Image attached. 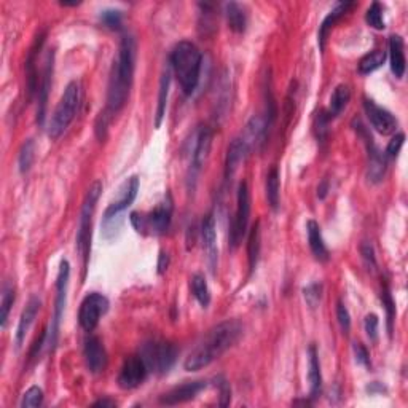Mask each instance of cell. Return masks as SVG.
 Wrapping results in <instances>:
<instances>
[{"instance_id":"7","label":"cell","mask_w":408,"mask_h":408,"mask_svg":"<svg viewBox=\"0 0 408 408\" xmlns=\"http://www.w3.org/2000/svg\"><path fill=\"white\" fill-rule=\"evenodd\" d=\"M69 277H71V267H69L67 260H63L61 267H59L58 280H56V302H54V315L52 317V322H49V328L47 332V345L49 346V350H53L58 343L59 326H61L64 310H66Z\"/></svg>"},{"instance_id":"47","label":"cell","mask_w":408,"mask_h":408,"mask_svg":"<svg viewBox=\"0 0 408 408\" xmlns=\"http://www.w3.org/2000/svg\"><path fill=\"white\" fill-rule=\"evenodd\" d=\"M168 267H169V256H168V252L161 251L160 258H158V273L163 275V273L168 270Z\"/></svg>"},{"instance_id":"34","label":"cell","mask_w":408,"mask_h":408,"mask_svg":"<svg viewBox=\"0 0 408 408\" xmlns=\"http://www.w3.org/2000/svg\"><path fill=\"white\" fill-rule=\"evenodd\" d=\"M14 303V287L10 282H5L2 287V302H0V326L7 327L8 315Z\"/></svg>"},{"instance_id":"44","label":"cell","mask_w":408,"mask_h":408,"mask_svg":"<svg viewBox=\"0 0 408 408\" xmlns=\"http://www.w3.org/2000/svg\"><path fill=\"white\" fill-rule=\"evenodd\" d=\"M361 253H362V258H364L368 270L375 271L376 270V257H375V251H373L372 245L364 242V245L361 246Z\"/></svg>"},{"instance_id":"16","label":"cell","mask_w":408,"mask_h":408,"mask_svg":"<svg viewBox=\"0 0 408 408\" xmlns=\"http://www.w3.org/2000/svg\"><path fill=\"white\" fill-rule=\"evenodd\" d=\"M201 240H203V247L206 251L209 265H211L212 271L216 270L217 267V233H216V217L214 214H207L204 217L201 223Z\"/></svg>"},{"instance_id":"31","label":"cell","mask_w":408,"mask_h":408,"mask_svg":"<svg viewBox=\"0 0 408 408\" xmlns=\"http://www.w3.org/2000/svg\"><path fill=\"white\" fill-rule=\"evenodd\" d=\"M281 183H280V171L276 166L270 169L267 176V200L273 211H277L281 200Z\"/></svg>"},{"instance_id":"33","label":"cell","mask_w":408,"mask_h":408,"mask_svg":"<svg viewBox=\"0 0 408 408\" xmlns=\"http://www.w3.org/2000/svg\"><path fill=\"white\" fill-rule=\"evenodd\" d=\"M190 288L198 303H200L203 308H207L209 303H211V291H209L206 277H204L201 273H195V275L190 277Z\"/></svg>"},{"instance_id":"40","label":"cell","mask_w":408,"mask_h":408,"mask_svg":"<svg viewBox=\"0 0 408 408\" xmlns=\"http://www.w3.org/2000/svg\"><path fill=\"white\" fill-rule=\"evenodd\" d=\"M101 21L106 27L112 29V31H118L122 27L123 14L120 10H104L101 13Z\"/></svg>"},{"instance_id":"8","label":"cell","mask_w":408,"mask_h":408,"mask_svg":"<svg viewBox=\"0 0 408 408\" xmlns=\"http://www.w3.org/2000/svg\"><path fill=\"white\" fill-rule=\"evenodd\" d=\"M249 217H251V192H249L247 182L242 181L238 187L236 195V212L230 228V246L236 249L241 245L242 238L246 236L249 227Z\"/></svg>"},{"instance_id":"35","label":"cell","mask_w":408,"mask_h":408,"mask_svg":"<svg viewBox=\"0 0 408 408\" xmlns=\"http://www.w3.org/2000/svg\"><path fill=\"white\" fill-rule=\"evenodd\" d=\"M34 158H36V142H34L32 139H27V141L23 144L21 150H19V155H18L19 171L23 174L27 172L32 166Z\"/></svg>"},{"instance_id":"37","label":"cell","mask_w":408,"mask_h":408,"mask_svg":"<svg viewBox=\"0 0 408 408\" xmlns=\"http://www.w3.org/2000/svg\"><path fill=\"white\" fill-rule=\"evenodd\" d=\"M365 21H367L368 26L373 27V29H376V31H383V29L386 27L385 19H383V7H381V3L373 2L370 5V8L367 10Z\"/></svg>"},{"instance_id":"10","label":"cell","mask_w":408,"mask_h":408,"mask_svg":"<svg viewBox=\"0 0 408 408\" xmlns=\"http://www.w3.org/2000/svg\"><path fill=\"white\" fill-rule=\"evenodd\" d=\"M148 373H150V370H148L146 361L142 359L141 354L129 356L124 359L120 373H118V386L126 391L136 389L147 380Z\"/></svg>"},{"instance_id":"48","label":"cell","mask_w":408,"mask_h":408,"mask_svg":"<svg viewBox=\"0 0 408 408\" xmlns=\"http://www.w3.org/2000/svg\"><path fill=\"white\" fill-rule=\"evenodd\" d=\"M367 391L370 392V394H378V392H386V387L380 385L378 381H375V383H370V385L367 386Z\"/></svg>"},{"instance_id":"38","label":"cell","mask_w":408,"mask_h":408,"mask_svg":"<svg viewBox=\"0 0 408 408\" xmlns=\"http://www.w3.org/2000/svg\"><path fill=\"white\" fill-rule=\"evenodd\" d=\"M303 297H305V302L306 305L311 308V310H315L319 305L321 302V297H322V284L321 282H313V284L306 286L303 288Z\"/></svg>"},{"instance_id":"18","label":"cell","mask_w":408,"mask_h":408,"mask_svg":"<svg viewBox=\"0 0 408 408\" xmlns=\"http://www.w3.org/2000/svg\"><path fill=\"white\" fill-rule=\"evenodd\" d=\"M211 144H212V131L204 126L198 131L195 148H193V155H192L193 176H196V172L200 171V169L204 166V163H206L209 152H211Z\"/></svg>"},{"instance_id":"46","label":"cell","mask_w":408,"mask_h":408,"mask_svg":"<svg viewBox=\"0 0 408 408\" xmlns=\"http://www.w3.org/2000/svg\"><path fill=\"white\" fill-rule=\"evenodd\" d=\"M352 350H354V356H356L357 364L370 367V356H368L367 348L362 345V343H354V345H352Z\"/></svg>"},{"instance_id":"9","label":"cell","mask_w":408,"mask_h":408,"mask_svg":"<svg viewBox=\"0 0 408 408\" xmlns=\"http://www.w3.org/2000/svg\"><path fill=\"white\" fill-rule=\"evenodd\" d=\"M109 311V300L99 292H91L83 298L78 310V322L84 332H93L99 326L101 317Z\"/></svg>"},{"instance_id":"22","label":"cell","mask_w":408,"mask_h":408,"mask_svg":"<svg viewBox=\"0 0 408 408\" xmlns=\"http://www.w3.org/2000/svg\"><path fill=\"white\" fill-rule=\"evenodd\" d=\"M354 5H356L354 2H338L335 5V8H333L332 12L324 18V21H322V24L319 26V32H317V43H319L321 52H324L326 49V41L328 34H330L333 26L338 23V19L345 16V14L350 12V8L354 7Z\"/></svg>"},{"instance_id":"15","label":"cell","mask_w":408,"mask_h":408,"mask_svg":"<svg viewBox=\"0 0 408 408\" xmlns=\"http://www.w3.org/2000/svg\"><path fill=\"white\" fill-rule=\"evenodd\" d=\"M84 362L91 373H101L107 367L106 348L98 337H89L84 341Z\"/></svg>"},{"instance_id":"24","label":"cell","mask_w":408,"mask_h":408,"mask_svg":"<svg viewBox=\"0 0 408 408\" xmlns=\"http://www.w3.org/2000/svg\"><path fill=\"white\" fill-rule=\"evenodd\" d=\"M308 381H310V397L316 399L321 394L322 375H321V362L317 356L315 345L308 348Z\"/></svg>"},{"instance_id":"25","label":"cell","mask_w":408,"mask_h":408,"mask_svg":"<svg viewBox=\"0 0 408 408\" xmlns=\"http://www.w3.org/2000/svg\"><path fill=\"white\" fill-rule=\"evenodd\" d=\"M306 233H308V245H310L313 256H315L316 260L327 262L330 256H328V249L324 242V238H322L319 223L316 220H308Z\"/></svg>"},{"instance_id":"6","label":"cell","mask_w":408,"mask_h":408,"mask_svg":"<svg viewBox=\"0 0 408 408\" xmlns=\"http://www.w3.org/2000/svg\"><path fill=\"white\" fill-rule=\"evenodd\" d=\"M142 359L146 361L148 370L153 373H168L177 359V350L172 343L166 340H150L141 348Z\"/></svg>"},{"instance_id":"21","label":"cell","mask_w":408,"mask_h":408,"mask_svg":"<svg viewBox=\"0 0 408 408\" xmlns=\"http://www.w3.org/2000/svg\"><path fill=\"white\" fill-rule=\"evenodd\" d=\"M41 306H42V302L38 297H31L29 298L26 308H24L23 313H21V317H19V322H18V328H16V346L21 348L24 338H26L29 328L34 324V321H36V317L38 315V311H41Z\"/></svg>"},{"instance_id":"50","label":"cell","mask_w":408,"mask_h":408,"mask_svg":"<svg viewBox=\"0 0 408 408\" xmlns=\"http://www.w3.org/2000/svg\"><path fill=\"white\" fill-rule=\"evenodd\" d=\"M93 407H117L115 400H111V399H101L98 402H94Z\"/></svg>"},{"instance_id":"19","label":"cell","mask_w":408,"mask_h":408,"mask_svg":"<svg viewBox=\"0 0 408 408\" xmlns=\"http://www.w3.org/2000/svg\"><path fill=\"white\" fill-rule=\"evenodd\" d=\"M251 152V148L246 144L242 137L233 139L227 150V160H225V179H231L235 176V172L240 168V164L246 160V157Z\"/></svg>"},{"instance_id":"32","label":"cell","mask_w":408,"mask_h":408,"mask_svg":"<svg viewBox=\"0 0 408 408\" xmlns=\"http://www.w3.org/2000/svg\"><path fill=\"white\" fill-rule=\"evenodd\" d=\"M260 222H256L252 227L251 235L247 240V258H249V271L253 273L257 268L258 257H260Z\"/></svg>"},{"instance_id":"12","label":"cell","mask_w":408,"mask_h":408,"mask_svg":"<svg viewBox=\"0 0 408 408\" xmlns=\"http://www.w3.org/2000/svg\"><path fill=\"white\" fill-rule=\"evenodd\" d=\"M364 111L367 113L368 122L372 123V126L376 129L378 133L383 136L392 134L397 129V118L392 115L389 111L383 109L375 104L370 99H364Z\"/></svg>"},{"instance_id":"5","label":"cell","mask_w":408,"mask_h":408,"mask_svg":"<svg viewBox=\"0 0 408 408\" xmlns=\"http://www.w3.org/2000/svg\"><path fill=\"white\" fill-rule=\"evenodd\" d=\"M102 183L96 181L89 185L87 196H84L80 217H78V228H77V251L82 257L83 271H87L88 262H89V252H91V227H93V216L94 209H96V203L101 196Z\"/></svg>"},{"instance_id":"20","label":"cell","mask_w":408,"mask_h":408,"mask_svg":"<svg viewBox=\"0 0 408 408\" xmlns=\"http://www.w3.org/2000/svg\"><path fill=\"white\" fill-rule=\"evenodd\" d=\"M368 150V181L372 183H380L386 174V155H381L373 144V137L364 139Z\"/></svg>"},{"instance_id":"1","label":"cell","mask_w":408,"mask_h":408,"mask_svg":"<svg viewBox=\"0 0 408 408\" xmlns=\"http://www.w3.org/2000/svg\"><path fill=\"white\" fill-rule=\"evenodd\" d=\"M136 52L137 45L133 36H124L122 38L120 48H118L117 59L113 61L107 89V106L101 112L109 120L117 115L126 104L129 91L133 87L134 69H136Z\"/></svg>"},{"instance_id":"3","label":"cell","mask_w":408,"mask_h":408,"mask_svg":"<svg viewBox=\"0 0 408 408\" xmlns=\"http://www.w3.org/2000/svg\"><path fill=\"white\" fill-rule=\"evenodd\" d=\"M171 66L179 87L185 96H192L198 88L203 67V54L195 43L182 41L174 47L171 53Z\"/></svg>"},{"instance_id":"11","label":"cell","mask_w":408,"mask_h":408,"mask_svg":"<svg viewBox=\"0 0 408 408\" xmlns=\"http://www.w3.org/2000/svg\"><path fill=\"white\" fill-rule=\"evenodd\" d=\"M139 187H141V182H139L137 176H131L126 179V181L122 183V187L118 188L115 200L109 204L106 212H104V220L123 218V212L131 206L134 200H136Z\"/></svg>"},{"instance_id":"2","label":"cell","mask_w":408,"mask_h":408,"mask_svg":"<svg viewBox=\"0 0 408 408\" xmlns=\"http://www.w3.org/2000/svg\"><path fill=\"white\" fill-rule=\"evenodd\" d=\"M242 335V326L235 319L223 321L214 326L204 335L198 345L188 352L183 367L188 372H198L201 368L211 365L223 352L235 346Z\"/></svg>"},{"instance_id":"36","label":"cell","mask_w":408,"mask_h":408,"mask_svg":"<svg viewBox=\"0 0 408 408\" xmlns=\"http://www.w3.org/2000/svg\"><path fill=\"white\" fill-rule=\"evenodd\" d=\"M381 302H383V306H385L386 316H387V332H389V335H392V322H394V317H396V303H394V300H392L389 286H387L386 282H385V286H383V291H381Z\"/></svg>"},{"instance_id":"41","label":"cell","mask_w":408,"mask_h":408,"mask_svg":"<svg viewBox=\"0 0 408 408\" xmlns=\"http://www.w3.org/2000/svg\"><path fill=\"white\" fill-rule=\"evenodd\" d=\"M337 317H338V324H340L343 333H350L351 330V316L348 308L343 305V302L337 303Z\"/></svg>"},{"instance_id":"45","label":"cell","mask_w":408,"mask_h":408,"mask_svg":"<svg viewBox=\"0 0 408 408\" xmlns=\"http://www.w3.org/2000/svg\"><path fill=\"white\" fill-rule=\"evenodd\" d=\"M404 142H405V134L404 133H397L396 136L391 139L389 144H387L386 155L387 157H396L397 153L400 152V148H402V146H404Z\"/></svg>"},{"instance_id":"30","label":"cell","mask_w":408,"mask_h":408,"mask_svg":"<svg viewBox=\"0 0 408 408\" xmlns=\"http://www.w3.org/2000/svg\"><path fill=\"white\" fill-rule=\"evenodd\" d=\"M387 58V53L385 49H375V52L367 53L364 58H361L359 64H357V71L361 76H368V73L375 72L376 69H380L385 64Z\"/></svg>"},{"instance_id":"13","label":"cell","mask_w":408,"mask_h":408,"mask_svg":"<svg viewBox=\"0 0 408 408\" xmlns=\"http://www.w3.org/2000/svg\"><path fill=\"white\" fill-rule=\"evenodd\" d=\"M53 64H54V53H48L47 59H45V69H43V77L38 84L37 94H38V106H37V124L38 126H43L45 123V112H47V102H48V94L49 89H52V82H53Z\"/></svg>"},{"instance_id":"26","label":"cell","mask_w":408,"mask_h":408,"mask_svg":"<svg viewBox=\"0 0 408 408\" xmlns=\"http://www.w3.org/2000/svg\"><path fill=\"white\" fill-rule=\"evenodd\" d=\"M45 42V34L37 38L34 47L29 52V56L26 59V73H27V91H29V99H32L34 94L37 93L38 89V78H37V69H36V61H37V53L41 52L42 45Z\"/></svg>"},{"instance_id":"23","label":"cell","mask_w":408,"mask_h":408,"mask_svg":"<svg viewBox=\"0 0 408 408\" xmlns=\"http://www.w3.org/2000/svg\"><path fill=\"white\" fill-rule=\"evenodd\" d=\"M389 61L392 76L396 78H404L407 69L405 43L400 36H391L389 38Z\"/></svg>"},{"instance_id":"28","label":"cell","mask_w":408,"mask_h":408,"mask_svg":"<svg viewBox=\"0 0 408 408\" xmlns=\"http://www.w3.org/2000/svg\"><path fill=\"white\" fill-rule=\"evenodd\" d=\"M225 16H227L228 27H230L233 32L242 34L246 31L247 16H246L245 8H242L240 3H236V2L227 3L225 5Z\"/></svg>"},{"instance_id":"17","label":"cell","mask_w":408,"mask_h":408,"mask_svg":"<svg viewBox=\"0 0 408 408\" xmlns=\"http://www.w3.org/2000/svg\"><path fill=\"white\" fill-rule=\"evenodd\" d=\"M147 218V227L150 228L153 233H161L168 231L169 225H171L172 218V200L171 196H168V200L158 204V206L153 209V211L148 214Z\"/></svg>"},{"instance_id":"43","label":"cell","mask_w":408,"mask_h":408,"mask_svg":"<svg viewBox=\"0 0 408 408\" xmlns=\"http://www.w3.org/2000/svg\"><path fill=\"white\" fill-rule=\"evenodd\" d=\"M378 324H380V321H378L376 315H367L365 316L364 327H365L367 337L370 338V341H373V343L378 340Z\"/></svg>"},{"instance_id":"4","label":"cell","mask_w":408,"mask_h":408,"mask_svg":"<svg viewBox=\"0 0 408 408\" xmlns=\"http://www.w3.org/2000/svg\"><path fill=\"white\" fill-rule=\"evenodd\" d=\"M82 102V84L78 82H71L64 89V94L59 99L56 109H54L52 118L48 123V136L52 139L61 137L69 124L76 118L78 107Z\"/></svg>"},{"instance_id":"39","label":"cell","mask_w":408,"mask_h":408,"mask_svg":"<svg viewBox=\"0 0 408 408\" xmlns=\"http://www.w3.org/2000/svg\"><path fill=\"white\" fill-rule=\"evenodd\" d=\"M43 404V391L38 386H32L24 392L21 407L23 408H34L41 407Z\"/></svg>"},{"instance_id":"42","label":"cell","mask_w":408,"mask_h":408,"mask_svg":"<svg viewBox=\"0 0 408 408\" xmlns=\"http://www.w3.org/2000/svg\"><path fill=\"white\" fill-rule=\"evenodd\" d=\"M216 386H218V391H220V402H218V404H220L222 407L230 405L231 389H230V385H228L225 378H223V376H217Z\"/></svg>"},{"instance_id":"29","label":"cell","mask_w":408,"mask_h":408,"mask_svg":"<svg viewBox=\"0 0 408 408\" xmlns=\"http://www.w3.org/2000/svg\"><path fill=\"white\" fill-rule=\"evenodd\" d=\"M350 99H351L350 87H348V84H338V87L333 89L330 96V106H328V111H327L330 118H335L340 115V113L346 109Z\"/></svg>"},{"instance_id":"49","label":"cell","mask_w":408,"mask_h":408,"mask_svg":"<svg viewBox=\"0 0 408 408\" xmlns=\"http://www.w3.org/2000/svg\"><path fill=\"white\" fill-rule=\"evenodd\" d=\"M327 192H328V183L327 181H322L321 185L317 187V196H319V200H324L327 196Z\"/></svg>"},{"instance_id":"14","label":"cell","mask_w":408,"mask_h":408,"mask_svg":"<svg viewBox=\"0 0 408 408\" xmlns=\"http://www.w3.org/2000/svg\"><path fill=\"white\" fill-rule=\"evenodd\" d=\"M206 386H207L206 381H187L183 383V385L174 387V389L166 392V394L161 397V404L179 405V404H183V402L193 400L203 389H206Z\"/></svg>"},{"instance_id":"27","label":"cell","mask_w":408,"mask_h":408,"mask_svg":"<svg viewBox=\"0 0 408 408\" xmlns=\"http://www.w3.org/2000/svg\"><path fill=\"white\" fill-rule=\"evenodd\" d=\"M171 66L164 67V72L160 80V91H158V106H157V115H155V128H160L164 120V113H166L168 106V96H169V84H171Z\"/></svg>"}]
</instances>
